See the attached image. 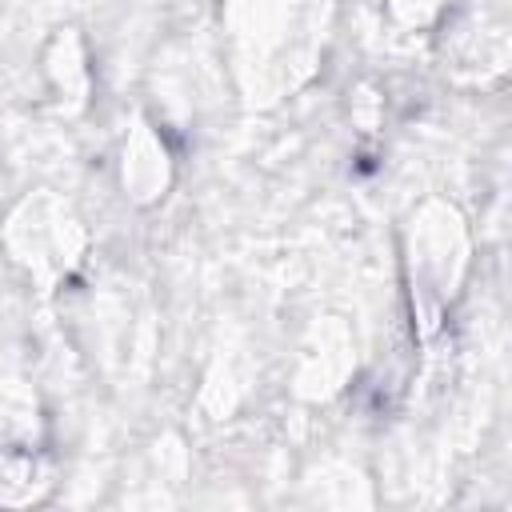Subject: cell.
Instances as JSON below:
<instances>
[]
</instances>
